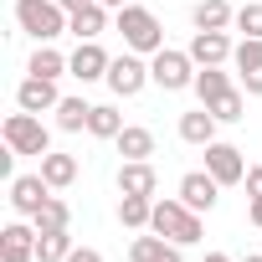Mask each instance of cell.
<instances>
[{
    "instance_id": "1",
    "label": "cell",
    "mask_w": 262,
    "mask_h": 262,
    "mask_svg": "<svg viewBox=\"0 0 262 262\" xmlns=\"http://www.w3.org/2000/svg\"><path fill=\"white\" fill-rule=\"evenodd\" d=\"M113 31L123 36V47H128V52H139V57L165 52V26H160V21H155V11H144V6H123Z\"/></svg>"
},
{
    "instance_id": "2",
    "label": "cell",
    "mask_w": 262,
    "mask_h": 262,
    "mask_svg": "<svg viewBox=\"0 0 262 262\" xmlns=\"http://www.w3.org/2000/svg\"><path fill=\"white\" fill-rule=\"evenodd\" d=\"M149 231H160V236H170V242L190 247V242H201V211H190L185 201H155Z\"/></svg>"
},
{
    "instance_id": "3",
    "label": "cell",
    "mask_w": 262,
    "mask_h": 262,
    "mask_svg": "<svg viewBox=\"0 0 262 262\" xmlns=\"http://www.w3.org/2000/svg\"><path fill=\"white\" fill-rule=\"evenodd\" d=\"M16 21L36 41H57L67 31V11L57 6V0H16Z\"/></svg>"
},
{
    "instance_id": "4",
    "label": "cell",
    "mask_w": 262,
    "mask_h": 262,
    "mask_svg": "<svg viewBox=\"0 0 262 262\" xmlns=\"http://www.w3.org/2000/svg\"><path fill=\"white\" fill-rule=\"evenodd\" d=\"M0 134H6V149H16V155H52V134H47V123L36 118V113H11L6 118V128H0Z\"/></svg>"
},
{
    "instance_id": "5",
    "label": "cell",
    "mask_w": 262,
    "mask_h": 262,
    "mask_svg": "<svg viewBox=\"0 0 262 262\" xmlns=\"http://www.w3.org/2000/svg\"><path fill=\"white\" fill-rule=\"evenodd\" d=\"M149 77H155L165 93H180V88H195V62H190V52L165 47V52L149 57Z\"/></svg>"
},
{
    "instance_id": "6",
    "label": "cell",
    "mask_w": 262,
    "mask_h": 262,
    "mask_svg": "<svg viewBox=\"0 0 262 262\" xmlns=\"http://www.w3.org/2000/svg\"><path fill=\"white\" fill-rule=\"evenodd\" d=\"M144 82H155V77H149V62H144L139 52H123V57H113V67H108V88H113L118 98H134Z\"/></svg>"
},
{
    "instance_id": "7",
    "label": "cell",
    "mask_w": 262,
    "mask_h": 262,
    "mask_svg": "<svg viewBox=\"0 0 262 262\" xmlns=\"http://www.w3.org/2000/svg\"><path fill=\"white\" fill-rule=\"evenodd\" d=\"M185 52H190V62H195V67H226L236 47H231V36H226V31H195Z\"/></svg>"
},
{
    "instance_id": "8",
    "label": "cell",
    "mask_w": 262,
    "mask_h": 262,
    "mask_svg": "<svg viewBox=\"0 0 262 262\" xmlns=\"http://www.w3.org/2000/svg\"><path fill=\"white\" fill-rule=\"evenodd\" d=\"M231 62H236L242 93H247V98H262V41L242 36V41H236V52H231Z\"/></svg>"
},
{
    "instance_id": "9",
    "label": "cell",
    "mask_w": 262,
    "mask_h": 262,
    "mask_svg": "<svg viewBox=\"0 0 262 262\" xmlns=\"http://www.w3.org/2000/svg\"><path fill=\"white\" fill-rule=\"evenodd\" d=\"M108 67H113V57H108L98 41H77V52L67 57V72H72L77 82H98V77H108Z\"/></svg>"
},
{
    "instance_id": "10",
    "label": "cell",
    "mask_w": 262,
    "mask_h": 262,
    "mask_svg": "<svg viewBox=\"0 0 262 262\" xmlns=\"http://www.w3.org/2000/svg\"><path fill=\"white\" fill-rule=\"evenodd\" d=\"M206 170L221 180V185H242L247 180V160L236 144H206Z\"/></svg>"
},
{
    "instance_id": "11",
    "label": "cell",
    "mask_w": 262,
    "mask_h": 262,
    "mask_svg": "<svg viewBox=\"0 0 262 262\" xmlns=\"http://www.w3.org/2000/svg\"><path fill=\"white\" fill-rule=\"evenodd\" d=\"M180 201H185L190 211H211V206L221 201V180H216L211 170H190V175H180Z\"/></svg>"
},
{
    "instance_id": "12",
    "label": "cell",
    "mask_w": 262,
    "mask_h": 262,
    "mask_svg": "<svg viewBox=\"0 0 262 262\" xmlns=\"http://www.w3.org/2000/svg\"><path fill=\"white\" fill-rule=\"evenodd\" d=\"M47 201H52V185H47L41 175H16V180H11V206H16L21 216H36Z\"/></svg>"
},
{
    "instance_id": "13",
    "label": "cell",
    "mask_w": 262,
    "mask_h": 262,
    "mask_svg": "<svg viewBox=\"0 0 262 262\" xmlns=\"http://www.w3.org/2000/svg\"><path fill=\"white\" fill-rule=\"evenodd\" d=\"M160 190V175L149 160H123L118 165V195H155Z\"/></svg>"
},
{
    "instance_id": "14",
    "label": "cell",
    "mask_w": 262,
    "mask_h": 262,
    "mask_svg": "<svg viewBox=\"0 0 262 262\" xmlns=\"http://www.w3.org/2000/svg\"><path fill=\"white\" fill-rule=\"evenodd\" d=\"M16 103H21L26 113H47V108H57V103H62L57 77H26V82L16 88Z\"/></svg>"
},
{
    "instance_id": "15",
    "label": "cell",
    "mask_w": 262,
    "mask_h": 262,
    "mask_svg": "<svg viewBox=\"0 0 262 262\" xmlns=\"http://www.w3.org/2000/svg\"><path fill=\"white\" fill-rule=\"evenodd\" d=\"M0 262H36V231L11 221L6 231H0Z\"/></svg>"
},
{
    "instance_id": "16",
    "label": "cell",
    "mask_w": 262,
    "mask_h": 262,
    "mask_svg": "<svg viewBox=\"0 0 262 262\" xmlns=\"http://www.w3.org/2000/svg\"><path fill=\"white\" fill-rule=\"evenodd\" d=\"M216 123H221V118H216V113H211V108L201 103V108L180 113V139H185V144H201V149H206V144H216Z\"/></svg>"
},
{
    "instance_id": "17",
    "label": "cell",
    "mask_w": 262,
    "mask_h": 262,
    "mask_svg": "<svg viewBox=\"0 0 262 262\" xmlns=\"http://www.w3.org/2000/svg\"><path fill=\"white\" fill-rule=\"evenodd\" d=\"M128 262H185L180 257V242H170V236H134V247H128Z\"/></svg>"
},
{
    "instance_id": "18",
    "label": "cell",
    "mask_w": 262,
    "mask_h": 262,
    "mask_svg": "<svg viewBox=\"0 0 262 262\" xmlns=\"http://www.w3.org/2000/svg\"><path fill=\"white\" fill-rule=\"evenodd\" d=\"M67 31H72L77 41H98V36L108 31V6H98V0H93V6L72 11V16H67Z\"/></svg>"
},
{
    "instance_id": "19",
    "label": "cell",
    "mask_w": 262,
    "mask_h": 262,
    "mask_svg": "<svg viewBox=\"0 0 262 262\" xmlns=\"http://www.w3.org/2000/svg\"><path fill=\"white\" fill-rule=\"evenodd\" d=\"M190 21H195V31H226V26H236V11L226 0H201L190 11Z\"/></svg>"
},
{
    "instance_id": "20",
    "label": "cell",
    "mask_w": 262,
    "mask_h": 262,
    "mask_svg": "<svg viewBox=\"0 0 262 262\" xmlns=\"http://www.w3.org/2000/svg\"><path fill=\"white\" fill-rule=\"evenodd\" d=\"M41 180L52 185V190H67L72 180H77V155H41Z\"/></svg>"
},
{
    "instance_id": "21",
    "label": "cell",
    "mask_w": 262,
    "mask_h": 262,
    "mask_svg": "<svg viewBox=\"0 0 262 262\" xmlns=\"http://www.w3.org/2000/svg\"><path fill=\"white\" fill-rule=\"evenodd\" d=\"M52 113H57V128H62V134H82L88 118H93V103H82V98H62Z\"/></svg>"
},
{
    "instance_id": "22",
    "label": "cell",
    "mask_w": 262,
    "mask_h": 262,
    "mask_svg": "<svg viewBox=\"0 0 262 262\" xmlns=\"http://www.w3.org/2000/svg\"><path fill=\"white\" fill-rule=\"evenodd\" d=\"M113 144H118L123 160H149V155H155V134H149V128H139V123H128Z\"/></svg>"
},
{
    "instance_id": "23",
    "label": "cell",
    "mask_w": 262,
    "mask_h": 262,
    "mask_svg": "<svg viewBox=\"0 0 262 262\" xmlns=\"http://www.w3.org/2000/svg\"><path fill=\"white\" fill-rule=\"evenodd\" d=\"M149 216H155V195H123V201H118V221H123L128 231H144Z\"/></svg>"
},
{
    "instance_id": "24",
    "label": "cell",
    "mask_w": 262,
    "mask_h": 262,
    "mask_svg": "<svg viewBox=\"0 0 262 262\" xmlns=\"http://www.w3.org/2000/svg\"><path fill=\"white\" fill-rule=\"evenodd\" d=\"M31 77H62L67 72V57L52 47V41H36V52H31V67H26Z\"/></svg>"
},
{
    "instance_id": "25",
    "label": "cell",
    "mask_w": 262,
    "mask_h": 262,
    "mask_svg": "<svg viewBox=\"0 0 262 262\" xmlns=\"http://www.w3.org/2000/svg\"><path fill=\"white\" fill-rule=\"evenodd\" d=\"M31 221H36V231H67V226H72V206H67L62 195H52Z\"/></svg>"
},
{
    "instance_id": "26",
    "label": "cell",
    "mask_w": 262,
    "mask_h": 262,
    "mask_svg": "<svg viewBox=\"0 0 262 262\" xmlns=\"http://www.w3.org/2000/svg\"><path fill=\"white\" fill-rule=\"evenodd\" d=\"M67 257H72L67 231H36V262H67Z\"/></svg>"
},
{
    "instance_id": "27",
    "label": "cell",
    "mask_w": 262,
    "mask_h": 262,
    "mask_svg": "<svg viewBox=\"0 0 262 262\" xmlns=\"http://www.w3.org/2000/svg\"><path fill=\"white\" fill-rule=\"evenodd\" d=\"M88 134H93V139H118V134H123V118H118V108H108V103H93Z\"/></svg>"
},
{
    "instance_id": "28",
    "label": "cell",
    "mask_w": 262,
    "mask_h": 262,
    "mask_svg": "<svg viewBox=\"0 0 262 262\" xmlns=\"http://www.w3.org/2000/svg\"><path fill=\"white\" fill-rule=\"evenodd\" d=\"M221 93H231V77H226L221 67H201V72H195V98H201V103H216Z\"/></svg>"
},
{
    "instance_id": "29",
    "label": "cell",
    "mask_w": 262,
    "mask_h": 262,
    "mask_svg": "<svg viewBox=\"0 0 262 262\" xmlns=\"http://www.w3.org/2000/svg\"><path fill=\"white\" fill-rule=\"evenodd\" d=\"M206 108H211L221 123H236V118H242V108H247V93H242V88H231V93H221V98H216V103H206Z\"/></svg>"
},
{
    "instance_id": "30",
    "label": "cell",
    "mask_w": 262,
    "mask_h": 262,
    "mask_svg": "<svg viewBox=\"0 0 262 262\" xmlns=\"http://www.w3.org/2000/svg\"><path fill=\"white\" fill-rule=\"evenodd\" d=\"M236 31H242V36H252V41H262V6H257V0L236 11Z\"/></svg>"
},
{
    "instance_id": "31",
    "label": "cell",
    "mask_w": 262,
    "mask_h": 262,
    "mask_svg": "<svg viewBox=\"0 0 262 262\" xmlns=\"http://www.w3.org/2000/svg\"><path fill=\"white\" fill-rule=\"evenodd\" d=\"M67 262H103V252H93V247H72Z\"/></svg>"
},
{
    "instance_id": "32",
    "label": "cell",
    "mask_w": 262,
    "mask_h": 262,
    "mask_svg": "<svg viewBox=\"0 0 262 262\" xmlns=\"http://www.w3.org/2000/svg\"><path fill=\"white\" fill-rule=\"evenodd\" d=\"M247 195H252V201L262 195V170H247Z\"/></svg>"
},
{
    "instance_id": "33",
    "label": "cell",
    "mask_w": 262,
    "mask_h": 262,
    "mask_svg": "<svg viewBox=\"0 0 262 262\" xmlns=\"http://www.w3.org/2000/svg\"><path fill=\"white\" fill-rule=\"evenodd\" d=\"M247 216H252V226H257V231H262V195H257V201H252V206H247Z\"/></svg>"
},
{
    "instance_id": "34",
    "label": "cell",
    "mask_w": 262,
    "mask_h": 262,
    "mask_svg": "<svg viewBox=\"0 0 262 262\" xmlns=\"http://www.w3.org/2000/svg\"><path fill=\"white\" fill-rule=\"evenodd\" d=\"M57 6H62V11L72 16V11H82V6H93V0H57Z\"/></svg>"
},
{
    "instance_id": "35",
    "label": "cell",
    "mask_w": 262,
    "mask_h": 262,
    "mask_svg": "<svg viewBox=\"0 0 262 262\" xmlns=\"http://www.w3.org/2000/svg\"><path fill=\"white\" fill-rule=\"evenodd\" d=\"M98 6H108V11H123V6H134V0H98Z\"/></svg>"
},
{
    "instance_id": "36",
    "label": "cell",
    "mask_w": 262,
    "mask_h": 262,
    "mask_svg": "<svg viewBox=\"0 0 262 262\" xmlns=\"http://www.w3.org/2000/svg\"><path fill=\"white\" fill-rule=\"evenodd\" d=\"M206 262H231V257L226 252H206Z\"/></svg>"
},
{
    "instance_id": "37",
    "label": "cell",
    "mask_w": 262,
    "mask_h": 262,
    "mask_svg": "<svg viewBox=\"0 0 262 262\" xmlns=\"http://www.w3.org/2000/svg\"><path fill=\"white\" fill-rule=\"evenodd\" d=\"M242 262H262V252H252V257H242Z\"/></svg>"
}]
</instances>
